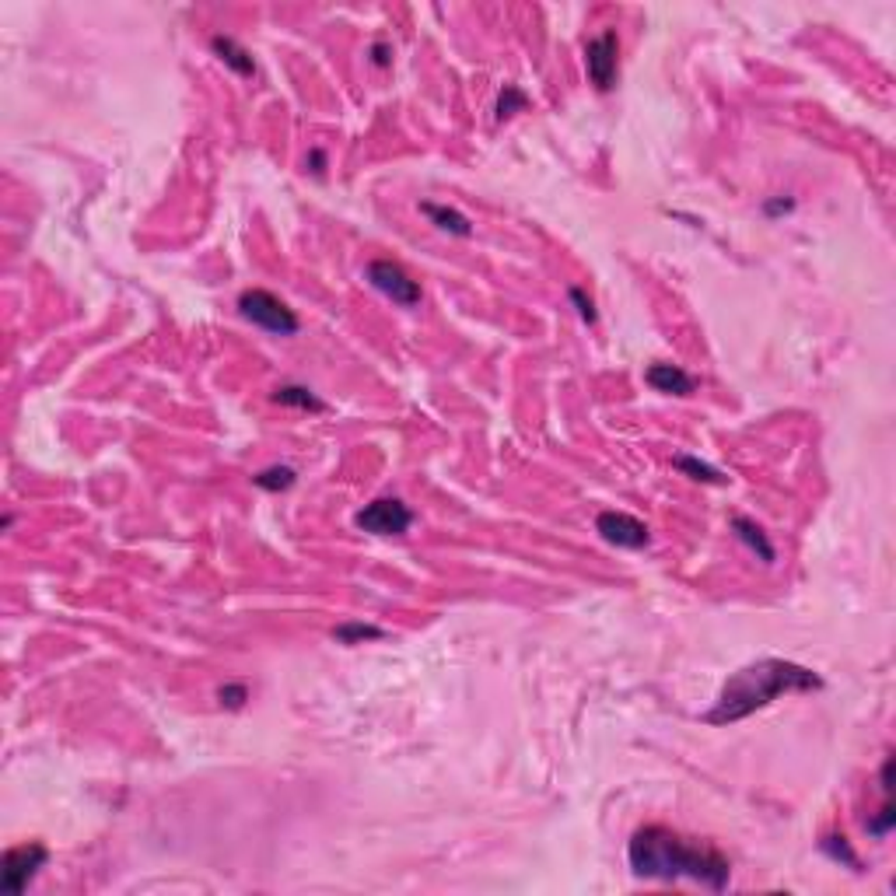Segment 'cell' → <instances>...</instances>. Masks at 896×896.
<instances>
[{"label":"cell","mask_w":896,"mask_h":896,"mask_svg":"<svg viewBox=\"0 0 896 896\" xmlns=\"http://www.w3.org/2000/svg\"><path fill=\"white\" fill-rule=\"evenodd\" d=\"M809 690H823V676H816L805 665H795L785 659H760L753 665H742L739 672L729 676V683L721 686L714 708L704 714L708 725H736L749 714L764 711L767 704H774L785 693H809Z\"/></svg>","instance_id":"2"},{"label":"cell","mask_w":896,"mask_h":896,"mask_svg":"<svg viewBox=\"0 0 896 896\" xmlns=\"http://www.w3.org/2000/svg\"><path fill=\"white\" fill-rule=\"evenodd\" d=\"M644 378H648V386L652 389H659V393H669V396H690L697 389V378L693 375H686L680 365H652V368L644 371Z\"/></svg>","instance_id":"9"},{"label":"cell","mask_w":896,"mask_h":896,"mask_svg":"<svg viewBox=\"0 0 896 896\" xmlns=\"http://www.w3.org/2000/svg\"><path fill=\"white\" fill-rule=\"evenodd\" d=\"M596 529H599V536H603L606 543L624 547V550H641V547H648V539H652L648 526H644L641 519L627 515V511H599Z\"/></svg>","instance_id":"8"},{"label":"cell","mask_w":896,"mask_h":896,"mask_svg":"<svg viewBox=\"0 0 896 896\" xmlns=\"http://www.w3.org/2000/svg\"><path fill=\"white\" fill-rule=\"evenodd\" d=\"M375 63H378V67L389 63V50H386V46H375Z\"/></svg>","instance_id":"22"},{"label":"cell","mask_w":896,"mask_h":896,"mask_svg":"<svg viewBox=\"0 0 896 896\" xmlns=\"http://www.w3.org/2000/svg\"><path fill=\"white\" fill-rule=\"evenodd\" d=\"M823 854H830L834 862H844L847 869H862V862H858V854L851 851V844H847V837H823Z\"/></svg>","instance_id":"17"},{"label":"cell","mask_w":896,"mask_h":896,"mask_svg":"<svg viewBox=\"0 0 896 896\" xmlns=\"http://www.w3.org/2000/svg\"><path fill=\"white\" fill-rule=\"evenodd\" d=\"M732 529H736L739 539H742V543H746V547H749L753 554L760 557L764 564H770V560L777 557V554H774V547H770V539H767V532L757 526L753 519H746V515H736V519H732Z\"/></svg>","instance_id":"10"},{"label":"cell","mask_w":896,"mask_h":896,"mask_svg":"<svg viewBox=\"0 0 896 896\" xmlns=\"http://www.w3.org/2000/svg\"><path fill=\"white\" fill-rule=\"evenodd\" d=\"M256 480V487L260 491H288V487H294V470L291 466H270V470H263V473H256L253 476Z\"/></svg>","instance_id":"15"},{"label":"cell","mask_w":896,"mask_h":896,"mask_svg":"<svg viewBox=\"0 0 896 896\" xmlns=\"http://www.w3.org/2000/svg\"><path fill=\"white\" fill-rule=\"evenodd\" d=\"M893 823H896V809L890 805V798H886V805L879 809V816L869 819V834L872 837H886L893 830Z\"/></svg>","instance_id":"20"},{"label":"cell","mask_w":896,"mask_h":896,"mask_svg":"<svg viewBox=\"0 0 896 896\" xmlns=\"http://www.w3.org/2000/svg\"><path fill=\"white\" fill-rule=\"evenodd\" d=\"M672 466H676L680 473L693 476V480H704V483H725V476L718 473L714 466L701 462V459H693V455H676V459H672Z\"/></svg>","instance_id":"14"},{"label":"cell","mask_w":896,"mask_h":896,"mask_svg":"<svg viewBox=\"0 0 896 896\" xmlns=\"http://www.w3.org/2000/svg\"><path fill=\"white\" fill-rule=\"evenodd\" d=\"M421 211L442 228V232H448V235H473V224H470V217H462L459 211H452V207H442V204H421Z\"/></svg>","instance_id":"12"},{"label":"cell","mask_w":896,"mask_h":896,"mask_svg":"<svg viewBox=\"0 0 896 896\" xmlns=\"http://www.w3.org/2000/svg\"><path fill=\"white\" fill-rule=\"evenodd\" d=\"M585 67H588V81L599 91H613L616 88V78H620V39H616L613 28H606L596 39H588V46H585Z\"/></svg>","instance_id":"6"},{"label":"cell","mask_w":896,"mask_h":896,"mask_svg":"<svg viewBox=\"0 0 896 896\" xmlns=\"http://www.w3.org/2000/svg\"><path fill=\"white\" fill-rule=\"evenodd\" d=\"M238 312L249 319L253 326H260L266 333H277V337H294L301 329V322L294 316V309H288L277 294H270L263 288H249L242 291L238 298Z\"/></svg>","instance_id":"3"},{"label":"cell","mask_w":896,"mask_h":896,"mask_svg":"<svg viewBox=\"0 0 896 896\" xmlns=\"http://www.w3.org/2000/svg\"><path fill=\"white\" fill-rule=\"evenodd\" d=\"M627 858L637 879H659V882L693 879L708 890H725L732 875L729 858L718 847L680 837L669 826H641L631 837Z\"/></svg>","instance_id":"1"},{"label":"cell","mask_w":896,"mask_h":896,"mask_svg":"<svg viewBox=\"0 0 896 896\" xmlns=\"http://www.w3.org/2000/svg\"><path fill=\"white\" fill-rule=\"evenodd\" d=\"M217 701H221V708H228V711H238V708H245V701H249V690L242 683H224L217 690Z\"/></svg>","instance_id":"19"},{"label":"cell","mask_w":896,"mask_h":896,"mask_svg":"<svg viewBox=\"0 0 896 896\" xmlns=\"http://www.w3.org/2000/svg\"><path fill=\"white\" fill-rule=\"evenodd\" d=\"M382 627H371V624H340L333 637L340 641V644H361V641H378L382 637Z\"/></svg>","instance_id":"16"},{"label":"cell","mask_w":896,"mask_h":896,"mask_svg":"<svg viewBox=\"0 0 896 896\" xmlns=\"http://www.w3.org/2000/svg\"><path fill=\"white\" fill-rule=\"evenodd\" d=\"M368 281L375 291H382L386 298H393L396 305H403V309H414V305H421V284L403 270L399 263L393 260H371L368 263Z\"/></svg>","instance_id":"7"},{"label":"cell","mask_w":896,"mask_h":896,"mask_svg":"<svg viewBox=\"0 0 896 896\" xmlns=\"http://www.w3.org/2000/svg\"><path fill=\"white\" fill-rule=\"evenodd\" d=\"M273 399L281 403V406H298V410H326V403L319 399L312 389H305V386H281L277 393H273Z\"/></svg>","instance_id":"13"},{"label":"cell","mask_w":896,"mask_h":896,"mask_svg":"<svg viewBox=\"0 0 896 896\" xmlns=\"http://www.w3.org/2000/svg\"><path fill=\"white\" fill-rule=\"evenodd\" d=\"M354 526L371 532V536H403L414 526V511L399 498H378L354 515Z\"/></svg>","instance_id":"5"},{"label":"cell","mask_w":896,"mask_h":896,"mask_svg":"<svg viewBox=\"0 0 896 896\" xmlns=\"http://www.w3.org/2000/svg\"><path fill=\"white\" fill-rule=\"evenodd\" d=\"M567 298L575 301V309H578V316L585 319V322H596V305H592V298H585V291L571 288L567 291Z\"/></svg>","instance_id":"21"},{"label":"cell","mask_w":896,"mask_h":896,"mask_svg":"<svg viewBox=\"0 0 896 896\" xmlns=\"http://www.w3.org/2000/svg\"><path fill=\"white\" fill-rule=\"evenodd\" d=\"M50 862V847L39 841L18 844L4 854L0 862V890L11 896H22L28 890V882L39 875V869Z\"/></svg>","instance_id":"4"},{"label":"cell","mask_w":896,"mask_h":896,"mask_svg":"<svg viewBox=\"0 0 896 896\" xmlns=\"http://www.w3.org/2000/svg\"><path fill=\"white\" fill-rule=\"evenodd\" d=\"M211 46H214V53L221 56L235 74H242V78H249V74H256V63H253V56L245 53L242 46H238L235 39H228V35H214L211 39Z\"/></svg>","instance_id":"11"},{"label":"cell","mask_w":896,"mask_h":896,"mask_svg":"<svg viewBox=\"0 0 896 896\" xmlns=\"http://www.w3.org/2000/svg\"><path fill=\"white\" fill-rule=\"evenodd\" d=\"M767 211H791V200H785V204L781 200L777 204H767Z\"/></svg>","instance_id":"23"},{"label":"cell","mask_w":896,"mask_h":896,"mask_svg":"<svg viewBox=\"0 0 896 896\" xmlns=\"http://www.w3.org/2000/svg\"><path fill=\"white\" fill-rule=\"evenodd\" d=\"M529 106V95L522 88H515V84H504L501 99H498V119H508V116H515V112H522Z\"/></svg>","instance_id":"18"}]
</instances>
